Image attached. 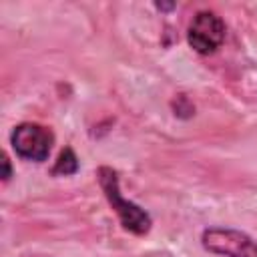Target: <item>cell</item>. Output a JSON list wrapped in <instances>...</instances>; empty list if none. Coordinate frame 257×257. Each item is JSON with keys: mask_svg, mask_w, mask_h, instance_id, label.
I'll list each match as a JSON object with an SVG mask.
<instances>
[{"mask_svg": "<svg viewBox=\"0 0 257 257\" xmlns=\"http://www.w3.org/2000/svg\"><path fill=\"white\" fill-rule=\"evenodd\" d=\"M96 177H98V185L108 201V205L112 207V211L116 213L120 225L131 231L133 235H147L151 231V225H153V219L151 215L141 209L139 205H135L133 201L124 199L122 193H120V187H118V175L114 169L110 167H100L96 171Z\"/></svg>", "mask_w": 257, "mask_h": 257, "instance_id": "cell-1", "label": "cell"}, {"mask_svg": "<svg viewBox=\"0 0 257 257\" xmlns=\"http://www.w3.org/2000/svg\"><path fill=\"white\" fill-rule=\"evenodd\" d=\"M10 145L24 161L44 163L52 151L54 135L48 126L38 122H20L10 135Z\"/></svg>", "mask_w": 257, "mask_h": 257, "instance_id": "cell-2", "label": "cell"}, {"mask_svg": "<svg viewBox=\"0 0 257 257\" xmlns=\"http://www.w3.org/2000/svg\"><path fill=\"white\" fill-rule=\"evenodd\" d=\"M207 251L223 257H257V241L247 233L229 227H209L201 235Z\"/></svg>", "mask_w": 257, "mask_h": 257, "instance_id": "cell-3", "label": "cell"}, {"mask_svg": "<svg viewBox=\"0 0 257 257\" xmlns=\"http://www.w3.org/2000/svg\"><path fill=\"white\" fill-rule=\"evenodd\" d=\"M223 40H225V22L221 16H217L211 10H201L193 16L187 30V42L195 52L213 54L217 48H221Z\"/></svg>", "mask_w": 257, "mask_h": 257, "instance_id": "cell-4", "label": "cell"}, {"mask_svg": "<svg viewBox=\"0 0 257 257\" xmlns=\"http://www.w3.org/2000/svg\"><path fill=\"white\" fill-rule=\"evenodd\" d=\"M76 171H78V159H76L74 151L70 147H66L64 151H60V155L52 167V175L68 177V175H74Z\"/></svg>", "mask_w": 257, "mask_h": 257, "instance_id": "cell-5", "label": "cell"}, {"mask_svg": "<svg viewBox=\"0 0 257 257\" xmlns=\"http://www.w3.org/2000/svg\"><path fill=\"white\" fill-rule=\"evenodd\" d=\"M12 177V169H10V161L6 155H2V181L6 183L8 179Z\"/></svg>", "mask_w": 257, "mask_h": 257, "instance_id": "cell-6", "label": "cell"}]
</instances>
